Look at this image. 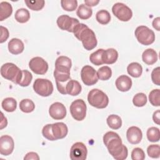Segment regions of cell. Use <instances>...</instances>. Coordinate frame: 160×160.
<instances>
[{
  "label": "cell",
  "instance_id": "83f0119b",
  "mask_svg": "<svg viewBox=\"0 0 160 160\" xmlns=\"http://www.w3.org/2000/svg\"><path fill=\"white\" fill-rule=\"evenodd\" d=\"M108 126L112 129H118L122 126L121 118L116 114L109 115L106 119Z\"/></svg>",
  "mask_w": 160,
  "mask_h": 160
},
{
  "label": "cell",
  "instance_id": "30bf717a",
  "mask_svg": "<svg viewBox=\"0 0 160 160\" xmlns=\"http://www.w3.org/2000/svg\"><path fill=\"white\" fill-rule=\"evenodd\" d=\"M81 77L83 83L86 86H92L98 81L96 71L91 66H84L81 71Z\"/></svg>",
  "mask_w": 160,
  "mask_h": 160
},
{
  "label": "cell",
  "instance_id": "cb8c5ba5",
  "mask_svg": "<svg viewBox=\"0 0 160 160\" xmlns=\"http://www.w3.org/2000/svg\"><path fill=\"white\" fill-rule=\"evenodd\" d=\"M12 12V8L8 2L2 1L0 3V21L9 18Z\"/></svg>",
  "mask_w": 160,
  "mask_h": 160
},
{
  "label": "cell",
  "instance_id": "d4e9b609",
  "mask_svg": "<svg viewBox=\"0 0 160 160\" xmlns=\"http://www.w3.org/2000/svg\"><path fill=\"white\" fill-rule=\"evenodd\" d=\"M128 73L133 78H139L142 72V68L141 65L136 62L130 63L127 67Z\"/></svg>",
  "mask_w": 160,
  "mask_h": 160
},
{
  "label": "cell",
  "instance_id": "f546056e",
  "mask_svg": "<svg viewBox=\"0 0 160 160\" xmlns=\"http://www.w3.org/2000/svg\"><path fill=\"white\" fill-rule=\"evenodd\" d=\"M19 108L23 112L29 113L34 110L35 104L32 100L29 99H24L19 102Z\"/></svg>",
  "mask_w": 160,
  "mask_h": 160
},
{
  "label": "cell",
  "instance_id": "e575fe53",
  "mask_svg": "<svg viewBox=\"0 0 160 160\" xmlns=\"http://www.w3.org/2000/svg\"><path fill=\"white\" fill-rule=\"evenodd\" d=\"M24 2L27 7L32 11H40L44 8L45 4L44 0L25 1Z\"/></svg>",
  "mask_w": 160,
  "mask_h": 160
},
{
  "label": "cell",
  "instance_id": "6da1fadb",
  "mask_svg": "<svg viewBox=\"0 0 160 160\" xmlns=\"http://www.w3.org/2000/svg\"><path fill=\"white\" fill-rule=\"evenodd\" d=\"M103 142L114 159L124 160L127 158L128 148L122 144L121 138L118 133L113 131L107 132L103 136Z\"/></svg>",
  "mask_w": 160,
  "mask_h": 160
},
{
  "label": "cell",
  "instance_id": "44dd1931",
  "mask_svg": "<svg viewBox=\"0 0 160 160\" xmlns=\"http://www.w3.org/2000/svg\"><path fill=\"white\" fill-rule=\"evenodd\" d=\"M118 58V52L114 48H109L104 50L102 59L104 64H112L114 63Z\"/></svg>",
  "mask_w": 160,
  "mask_h": 160
},
{
  "label": "cell",
  "instance_id": "e0dca14e",
  "mask_svg": "<svg viewBox=\"0 0 160 160\" xmlns=\"http://www.w3.org/2000/svg\"><path fill=\"white\" fill-rule=\"evenodd\" d=\"M71 66V59L65 56H59L55 62V69L61 72L70 73Z\"/></svg>",
  "mask_w": 160,
  "mask_h": 160
},
{
  "label": "cell",
  "instance_id": "2e32d148",
  "mask_svg": "<svg viewBox=\"0 0 160 160\" xmlns=\"http://www.w3.org/2000/svg\"><path fill=\"white\" fill-rule=\"evenodd\" d=\"M49 114L54 119L61 120L66 117V109L63 104L59 102H56L50 106Z\"/></svg>",
  "mask_w": 160,
  "mask_h": 160
},
{
  "label": "cell",
  "instance_id": "3957f363",
  "mask_svg": "<svg viewBox=\"0 0 160 160\" xmlns=\"http://www.w3.org/2000/svg\"><path fill=\"white\" fill-rule=\"evenodd\" d=\"M68 128L64 122H55L45 125L42 129L43 136L49 141H56L65 138Z\"/></svg>",
  "mask_w": 160,
  "mask_h": 160
},
{
  "label": "cell",
  "instance_id": "8d00e7d4",
  "mask_svg": "<svg viewBox=\"0 0 160 160\" xmlns=\"http://www.w3.org/2000/svg\"><path fill=\"white\" fill-rule=\"evenodd\" d=\"M132 102L135 106L142 107L147 103V97L145 94L139 92L133 97Z\"/></svg>",
  "mask_w": 160,
  "mask_h": 160
},
{
  "label": "cell",
  "instance_id": "f6af8a7d",
  "mask_svg": "<svg viewBox=\"0 0 160 160\" xmlns=\"http://www.w3.org/2000/svg\"><path fill=\"white\" fill-rule=\"evenodd\" d=\"M152 27L157 30L158 31H160V18L159 17H158L156 18H155L152 22Z\"/></svg>",
  "mask_w": 160,
  "mask_h": 160
},
{
  "label": "cell",
  "instance_id": "f35d334b",
  "mask_svg": "<svg viewBox=\"0 0 160 160\" xmlns=\"http://www.w3.org/2000/svg\"><path fill=\"white\" fill-rule=\"evenodd\" d=\"M22 78L18 84L22 87L28 86L32 81V75L28 70H22Z\"/></svg>",
  "mask_w": 160,
  "mask_h": 160
},
{
  "label": "cell",
  "instance_id": "7c38bea8",
  "mask_svg": "<svg viewBox=\"0 0 160 160\" xmlns=\"http://www.w3.org/2000/svg\"><path fill=\"white\" fill-rule=\"evenodd\" d=\"M30 69L37 74L42 75L46 73L48 70V62L41 57H34L29 62Z\"/></svg>",
  "mask_w": 160,
  "mask_h": 160
},
{
  "label": "cell",
  "instance_id": "ac0fdd59",
  "mask_svg": "<svg viewBox=\"0 0 160 160\" xmlns=\"http://www.w3.org/2000/svg\"><path fill=\"white\" fill-rule=\"evenodd\" d=\"M126 137L129 142L132 144H137L141 141L142 133L138 127L131 126L127 130Z\"/></svg>",
  "mask_w": 160,
  "mask_h": 160
},
{
  "label": "cell",
  "instance_id": "d6a6232c",
  "mask_svg": "<svg viewBox=\"0 0 160 160\" xmlns=\"http://www.w3.org/2000/svg\"><path fill=\"white\" fill-rule=\"evenodd\" d=\"M146 135L148 139L150 142H158L160 138L159 129L156 127H151L147 130Z\"/></svg>",
  "mask_w": 160,
  "mask_h": 160
},
{
  "label": "cell",
  "instance_id": "ffe728a7",
  "mask_svg": "<svg viewBox=\"0 0 160 160\" xmlns=\"http://www.w3.org/2000/svg\"><path fill=\"white\" fill-rule=\"evenodd\" d=\"M24 49L23 42L18 38H12L8 42L9 51L12 54H19L22 52Z\"/></svg>",
  "mask_w": 160,
  "mask_h": 160
},
{
  "label": "cell",
  "instance_id": "277c9868",
  "mask_svg": "<svg viewBox=\"0 0 160 160\" xmlns=\"http://www.w3.org/2000/svg\"><path fill=\"white\" fill-rule=\"evenodd\" d=\"M1 74L2 78L18 84L21 79L22 72L14 64L7 62L1 67Z\"/></svg>",
  "mask_w": 160,
  "mask_h": 160
},
{
  "label": "cell",
  "instance_id": "d590c367",
  "mask_svg": "<svg viewBox=\"0 0 160 160\" xmlns=\"http://www.w3.org/2000/svg\"><path fill=\"white\" fill-rule=\"evenodd\" d=\"M149 100L154 106H160V90L156 89L152 90L149 94Z\"/></svg>",
  "mask_w": 160,
  "mask_h": 160
},
{
  "label": "cell",
  "instance_id": "603a6c76",
  "mask_svg": "<svg viewBox=\"0 0 160 160\" xmlns=\"http://www.w3.org/2000/svg\"><path fill=\"white\" fill-rule=\"evenodd\" d=\"M142 59L146 64L152 65L158 60L157 52L153 49H147L142 52Z\"/></svg>",
  "mask_w": 160,
  "mask_h": 160
},
{
  "label": "cell",
  "instance_id": "8fae6325",
  "mask_svg": "<svg viewBox=\"0 0 160 160\" xmlns=\"http://www.w3.org/2000/svg\"><path fill=\"white\" fill-rule=\"evenodd\" d=\"M56 22L61 29L73 32L75 27L79 23V21L76 18L63 14L58 17Z\"/></svg>",
  "mask_w": 160,
  "mask_h": 160
},
{
  "label": "cell",
  "instance_id": "52a82bcc",
  "mask_svg": "<svg viewBox=\"0 0 160 160\" xmlns=\"http://www.w3.org/2000/svg\"><path fill=\"white\" fill-rule=\"evenodd\" d=\"M34 91L42 97H48L53 92V85L51 81L47 79L38 78L33 84Z\"/></svg>",
  "mask_w": 160,
  "mask_h": 160
},
{
  "label": "cell",
  "instance_id": "7bdbcfd3",
  "mask_svg": "<svg viewBox=\"0 0 160 160\" xmlns=\"http://www.w3.org/2000/svg\"><path fill=\"white\" fill-rule=\"evenodd\" d=\"M1 39L0 42L2 43L5 42L9 38V31L8 29L2 26H1Z\"/></svg>",
  "mask_w": 160,
  "mask_h": 160
},
{
  "label": "cell",
  "instance_id": "ba28073f",
  "mask_svg": "<svg viewBox=\"0 0 160 160\" xmlns=\"http://www.w3.org/2000/svg\"><path fill=\"white\" fill-rule=\"evenodd\" d=\"M86 104L81 99H76L72 102L70 106V112L72 117L76 121H82L86 115Z\"/></svg>",
  "mask_w": 160,
  "mask_h": 160
},
{
  "label": "cell",
  "instance_id": "484cf974",
  "mask_svg": "<svg viewBox=\"0 0 160 160\" xmlns=\"http://www.w3.org/2000/svg\"><path fill=\"white\" fill-rule=\"evenodd\" d=\"M92 10L90 7L87 6L84 4H81L78 8L76 11L77 16L81 19H88L91 17Z\"/></svg>",
  "mask_w": 160,
  "mask_h": 160
},
{
  "label": "cell",
  "instance_id": "bcb514c9",
  "mask_svg": "<svg viewBox=\"0 0 160 160\" xmlns=\"http://www.w3.org/2000/svg\"><path fill=\"white\" fill-rule=\"evenodd\" d=\"M159 116H160V111L158 109L156 111H155L153 113L152 115V119L153 121L157 124H159Z\"/></svg>",
  "mask_w": 160,
  "mask_h": 160
},
{
  "label": "cell",
  "instance_id": "5b68a950",
  "mask_svg": "<svg viewBox=\"0 0 160 160\" xmlns=\"http://www.w3.org/2000/svg\"><path fill=\"white\" fill-rule=\"evenodd\" d=\"M88 101L89 104L98 109H103L108 106L109 98L101 90L92 89L88 95Z\"/></svg>",
  "mask_w": 160,
  "mask_h": 160
},
{
  "label": "cell",
  "instance_id": "d6986e66",
  "mask_svg": "<svg viewBox=\"0 0 160 160\" xmlns=\"http://www.w3.org/2000/svg\"><path fill=\"white\" fill-rule=\"evenodd\" d=\"M115 84L119 91L121 92H126L131 88L132 80L126 75H121L116 79Z\"/></svg>",
  "mask_w": 160,
  "mask_h": 160
},
{
  "label": "cell",
  "instance_id": "8992f818",
  "mask_svg": "<svg viewBox=\"0 0 160 160\" xmlns=\"http://www.w3.org/2000/svg\"><path fill=\"white\" fill-rule=\"evenodd\" d=\"M134 34L138 42L142 45H150L152 44L155 40V34L153 31L145 26L137 27Z\"/></svg>",
  "mask_w": 160,
  "mask_h": 160
},
{
  "label": "cell",
  "instance_id": "60d3db41",
  "mask_svg": "<svg viewBox=\"0 0 160 160\" xmlns=\"http://www.w3.org/2000/svg\"><path fill=\"white\" fill-rule=\"evenodd\" d=\"M131 159L132 160H144L145 153L140 148H135L131 152Z\"/></svg>",
  "mask_w": 160,
  "mask_h": 160
},
{
  "label": "cell",
  "instance_id": "f1b7e54d",
  "mask_svg": "<svg viewBox=\"0 0 160 160\" xmlns=\"http://www.w3.org/2000/svg\"><path fill=\"white\" fill-rule=\"evenodd\" d=\"M15 19L20 23H25L30 19V13L25 8L18 9L14 15Z\"/></svg>",
  "mask_w": 160,
  "mask_h": 160
},
{
  "label": "cell",
  "instance_id": "4dcf8cb0",
  "mask_svg": "<svg viewBox=\"0 0 160 160\" xmlns=\"http://www.w3.org/2000/svg\"><path fill=\"white\" fill-rule=\"evenodd\" d=\"M96 19L99 23L105 25L110 22L111 15L108 11L102 9L97 12L96 14Z\"/></svg>",
  "mask_w": 160,
  "mask_h": 160
},
{
  "label": "cell",
  "instance_id": "7dc6e473",
  "mask_svg": "<svg viewBox=\"0 0 160 160\" xmlns=\"http://www.w3.org/2000/svg\"><path fill=\"white\" fill-rule=\"evenodd\" d=\"M99 2V0H86L84 1L85 5L88 7H92L96 6Z\"/></svg>",
  "mask_w": 160,
  "mask_h": 160
},
{
  "label": "cell",
  "instance_id": "836d02e7",
  "mask_svg": "<svg viewBox=\"0 0 160 160\" xmlns=\"http://www.w3.org/2000/svg\"><path fill=\"white\" fill-rule=\"evenodd\" d=\"M97 74H98V78L100 79V80L106 81L110 79V78L111 77L112 71L109 67L107 66H102L98 70Z\"/></svg>",
  "mask_w": 160,
  "mask_h": 160
},
{
  "label": "cell",
  "instance_id": "b9f144b4",
  "mask_svg": "<svg viewBox=\"0 0 160 160\" xmlns=\"http://www.w3.org/2000/svg\"><path fill=\"white\" fill-rule=\"evenodd\" d=\"M151 79L154 84L157 86L160 85V68H154L151 72Z\"/></svg>",
  "mask_w": 160,
  "mask_h": 160
},
{
  "label": "cell",
  "instance_id": "9c48e42d",
  "mask_svg": "<svg viewBox=\"0 0 160 160\" xmlns=\"http://www.w3.org/2000/svg\"><path fill=\"white\" fill-rule=\"evenodd\" d=\"M113 14L121 21H128L132 16L131 9L122 2L115 3L112 8Z\"/></svg>",
  "mask_w": 160,
  "mask_h": 160
},
{
  "label": "cell",
  "instance_id": "74e56055",
  "mask_svg": "<svg viewBox=\"0 0 160 160\" xmlns=\"http://www.w3.org/2000/svg\"><path fill=\"white\" fill-rule=\"evenodd\" d=\"M61 4L65 11H74L78 6V1L76 0H62Z\"/></svg>",
  "mask_w": 160,
  "mask_h": 160
},
{
  "label": "cell",
  "instance_id": "5bb4252c",
  "mask_svg": "<svg viewBox=\"0 0 160 160\" xmlns=\"http://www.w3.org/2000/svg\"><path fill=\"white\" fill-rule=\"evenodd\" d=\"M54 77L56 80V87L58 91L62 94H66V86L68 81L71 79L70 73L61 72L54 69Z\"/></svg>",
  "mask_w": 160,
  "mask_h": 160
},
{
  "label": "cell",
  "instance_id": "4316f807",
  "mask_svg": "<svg viewBox=\"0 0 160 160\" xmlns=\"http://www.w3.org/2000/svg\"><path fill=\"white\" fill-rule=\"evenodd\" d=\"M1 106L6 112H14L17 108V101L13 98H6L2 100Z\"/></svg>",
  "mask_w": 160,
  "mask_h": 160
},
{
  "label": "cell",
  "instance_id": "ab89813d",
  "mask_svg": "<svg viewBox=\"0 0 160 160\" xmlns=\"http://www.w3.org/2000/svg\"><path fill=\"white\" fill-rule=\"evenodd\" d=\"M147 152L152 158H159L160 156V147L158 144L149 145L147 148Z\"/></svg>",
  "mask_w": 160,
  "mask_h": 160
},
{
  "label": "cell",
  "instance_id": "7a4b0ae2",
  "mask_svg": "<svg viewBox=\"0 0 160 160\" xmlns=\"http://www.w3.org/2000/svg\"><path fill=\"white\" fill-rule=\"evenodd\" d=\"M73 33L75 37L82 42L86 50L90 51L96 47L98 41L95 33L87 25L79 22L75 27Z\"/></svg>",
  "mask_w": 160,
  "mask_h": 160
},
{
  "label": "cell",
  "instance_id": "9a60e30c",
  "mask_svg": "<svg viewBox=\"0 0 160 160\" xmlns=\"http://www.w3.org/2000/svg\"><path fill=\"white\" fill-rule=\"evenodd\" d=\"M14 148L13 139L9 135H3L0 138V153L3 156L11 154Z\"/></svg>",
  "mask_w": 160,
  "mask_h": 160
},
{
  "label": "cell",
  "instance_id": "4fadbf2b",
  "mask_svg": "<svg viewBox=\"0 0 160 160\" xmlns=\"http://www.w3.org/2000/svg\"><path fill=\"white\" fill-rule=\"evenodd\" d=\"M87 154V148L81 142H75L71 148L70 158L72 160H84L86 159Z\"/></svg>",
  "mask_w": 160,
  "mask_h": 160
},
{
  "label": "cell",
  "instance_id": "7402d4cb",
  "mask_svg": "<svg viewBox=\"0 0 160 160\" xmlns=\"http://www.w3.org/2000/svg\"><path fill=\"white\" fill-rule=\"evenodd\" d=\"M82 87L80 83L76 80L71 79L68 81L66 86V94L71 96H77L81 92Z\"/></svg>",
  "mask_w": 160,
  "mask_h": 160
},
{
  "label": "cell",
  "instance_id": "c3c4849f",
  "mask_svg": "<svg viewBox=\"0 0 160 160\" xmlns=\"http://www.w3.org/2000/svg\"><path fill=\"white\" fill-rule=\"evenodd\" d=\"M8 124V121L6 117L4 116L2 112H1V129H2L4 128H6Z\"/></svg>",
  "mask_w": 160,
  "mask_h": 160
},
{
  "label": "cell",
  "instance_id": "ee69618b",
  "mask_svg": "<svg viewBox=\"0 0 160 160\" xmlns=\"http://www.w3.org/2000/svg\"><path fill=\"white\" fill-rule=\"evenodd\" d=\"M24 160H31V159H33V160H39V157L38 156V154L35 152H29L28 153H27L26 154V156L24 158Z\"/></svg>",
  "mask_w": 160,
  "mask_h": 160
},
{
  "label": "cell",
  "instance_id": "1f68e13d",
  "mask_svg": "<svg viewBox=\"0 0 160 160\" xmlns=\"http://www.w3.org/2000/svg\"><path fill=\"white\" fill-rule=\"evenodd\" d=\"M104 52L103 49H99L95 52L91 54L89 56L90 61L96 66H99L103 64V61L102 59V54Z\"/></svg>",
  "mask_w": 160,
  "mask_h": 160
}]
</instances>
